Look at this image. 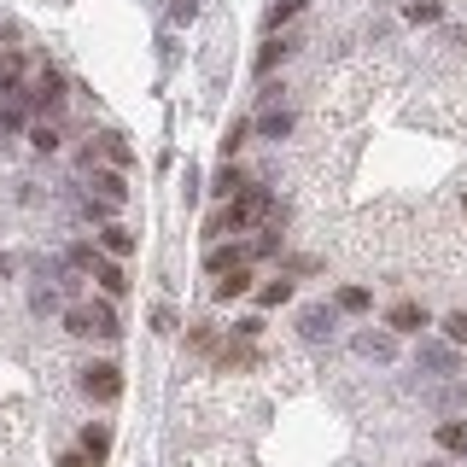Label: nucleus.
Listing matches in <instances>:
<instances>
[{
  "label": "nucleus",
  "mask_w": 467,
  "mask_h": 467,
  "mask_svg": "<svg viewBox=\"0 0 467 467\" xmlns=\"http://www.w3.org/2000/svg\"><path fill=\"white\" fill-rule=\"evenodd\" d=\"M269 216H275L269 187H240V193H234L223 211L204 223V234H211V240H228V234H245L252 223H269Z\"/></svg>",
  "instance_id": "f257e3e1"
},
{
  "label": "nucleus",
  "mask_w": 467,
  "mask_h": 467,
  "mask_svg": "<svg viewBox=\"0 0 467 467\" xmlns=\"http://www.w3.org/2000/svg\"><path fill=\"white\" fill-rule=\"evenodd\" d=\"M65 327L70 333H99V339H117V310H111V304H77V310H65Z\"/></svg>",
  "instance_id": "f03ea898"
},
{
  "label": "nucleus",
  "mask_w": 467,
  "mask_h": 467,
  "mask_svg": "<svg viewBox=\"0 0 467 467\" xmlns=\"http://www.w3.org/2000/svg\"><path fill=\"white\" fill-rule=\"evenodd\" d=\"M24 99H29V106H36V111H58V106H65V77H58V70H36V77H29L24 82Z\"/></svg>",
  "instance_id": "7ed1b4c3"
},
{
  "label": "nucleus",
  "mask_w": 467,
  "mask_h": 467,
  "mask_svg": "<svg viewBox=\"0 0 467 467\" xmlns=\"http://www.w3.org/2000/svg\"><path fill=\"white\" fill-rule=\"evenodd\" d=\"M82 391L94 403H117L123 398V368H117V362H94V368L82 374Z\"/></svg>",
  "instance_id": "20e7f679"
},
{
  "label": "nucleus",
  "mask_w": 467,
  "mask_h": 467,
  "mask_svg": "<svg viewBox=\"0 0 467 467\" xmlns=\"http://www.w3.org/2000/svg\"><path fill=\"white\" fill-rule=\"evenodd\" d=\"M386 327L391 333H420V327H427V310H420L415 298H403V304H391V310H386Z\"/></svg>",
  "instance_id": "39448f33"
},
{
  "label": "nucleus",
  "mask_w": 467,
  "mask_h": 467,
  "mask_svg": "<svg viewBox=\"0 0 467 467\" xmlns=\"http://www.w3.org/2000/svg\"><path fill=\"white\" fill-rule=\"evenodd\" d=\"M24 82H29L24 53H0V94H24Z\"/></svg>",
  "instance_id": "423d86ee"
},
{
  "label": "nucleus",
  "mask_w": 467,
  "mask_h": 467,
  "mask_svg": "<svg viewBox=\"0 0 467 467\" xmlns=\"http://www.w3.org/2000/svg\"><path fill=\"white\" fill-rule=\"evenodd\" d=\"M94 281L106 286V298H123L129 292V275L117 269V257H94Z\"/></svg>",
  "instance_id": "0eeeda50"
},
{
  "label": "nucleus",
  "mask_w": 467,
  "mask_h": 467,
  "mask_svg": "<svg viewBox=\"0 0 467 467\" xmlns=\"http://www.w3.org/2000/svg\"><path fill=\"white\" fill-rule=\"evenodd\" d=\"M99 252H106V257H129V252H135V234H129L123 223H106V228H99Z\"/></svg>",
  "instance_id": "6e6552de"
},
{
  "label": "nucleus",
  "mask_w": 467,
  "mask_h": 467,
  "mask_svg": "<svg viewBox=\"0 0 467 467\" xmlns=\"http://www.w3.org/2000/svg\"><path fill=\"white\" fill-rule=\"evenodd\" d=\"M94 193H99V204H123L129 199L123 170H94Z\"/></svg>",
  "instance_id": "1a4fd4ad"
},
{
  "label": "nucleus",
  "mask_w": 467,
  "mask_h": 467,
  "mask_svg": "<svg viewBox=\"0 0 467 467\" xmlns=\"http://www.w3.org/2000/svg\"><path fill=\"white\" fill-rule=\"evenodd\" d=\"M245 263V245H211V252H204V269L211 275H228V269H240Z\"/></svg>",
  "instance_id": "9d476101"
},
{
  "label": "nucleus",
  "mask_w": 467,
  "mask_h": 467,
  "mask_svg": "<svg viewBox=\"0 0 467 467\" xmlns=\"http://www.w3.org/2000/svg\"><path fill=\"white\" fill-rule=\"evenodd\" d=\"M292 47H298V41H286V36H275V41H269V47H263V53H257V77H269V70H275V65H286V58H292Z\"/></svg>",
  "instance_id": "9b49d317"
},
{
  "label": "nucleus",
  "mask_w": 467,
  "mask_h": 467,
  "mask_svg": "<svg viewBox=\"0 0 467 467\" xmlns=\"http://www.w3.org/2000/svg\"><path fill=\"white\" fill-rule=\"evenodd\" d=\"M82 456L94 462V467L106 462V456H111V427H88V432H82Z\"/></svg>",
  "instance_id": "f8f14e48"
},
{
  "label": "nucleus",
  "mask_w": 467,
  "mask_h": 467,
  "mask_svg": "<svg viewBox=\"0 0 467 467\" xmlns=\"http://www.w3.org/2000/svg\"><path fill=\"white\" fill-rule=\"evenodd\" d=\"M245 292H252V269L240 263V269H228V281L216 286V298H223V304H234V298H245Z\"/></svg>",
  "instance_id": "ddd939ff"
},
{
  "label": "nucleus",
  "mask_w": 467,
  "mask_h": 467,
  "mask_svg": "<svg viewBox=\"0 0 467 467\" xmlns=\"http://www.w3.org/2000/svg\"><path fill=\"white\" fill-rule=\"evenodd\" d=\"M438 450L462 456V450H467V420H444V427H438Z\"/></svg>",
  "instance_id": "4468645a"
},
{
  "label": "nucleus",
  "mask_w": 467,
  "mask_h": 467,
  "mask_svg": "<svg viewBox=\"0 0 467 467\" xmlns=\"http://www.w3.org/2000/svg\"><path fill=\"white\" fill-rule=\"evenodd\" d=\"M99 152L111 158V170H129V164H135V152H129L123 135H99Z\"/></svg>",
  "instance_id": "2eb2a0df"
},
{
  "label": "nucleus",
  "mask_w": 467,
  "mask_h": 467,
  "mask_svg": "<svg viewBox=\"0 0 467 467\" xmlns=\"http://www.w3.org/2000/svg\"><path fill=\"white\" fill-rule=\"evenodd\" d=\"M240 187H245V175L234 170V164H223V170L211 175V193H216V199H234V193H240Z\"/></svg>",
  "instance_id": "dca6fc26"
},
{
  "label": "nucleus",
  "mask_w": 467,
  "mask_h": 467,
  "mask_svg": "<svg viewBox=\"0 0 467 467\" xmlns=\"http://www.w3.org/2000/svg\"><path fill=\"white\" fill-rule=\"evenodd\" d=\"M304 6H310V0H275V6H269V29H281V24H292V18H298Z\"/></svg>",
  "instance_id": "f3484780"
},
{
  "label": "nucleus",
  "mask_w": 467,
  "mask_h": 467,
  "mask_svg": "<svg viewBox=\"0 0 467 467\" xmlns=\"http://www.w3.org/2000/svg\"><path fill=\"white\" fill-rule=\"evenodd\" d=\"M263 135H269V140H281V135H292V111H263Z\"/></svg>",
  "instance_id": "a211bd4d"
},
{
  "label": "nucleus",
  "mask_w": 467,
  "mask_h": 467,
  "mask_svg": "<svg viewBox=\"0 0 467 467\" xmlns=\"http://www.w3.org/2000/svg\"><path fill=\"white\" fill-rule=\"evenodd\" d=\"M339 310L362 316V310H368V286H339Z\"/></svg>",
  "instance_id": "6ab92c4d"
},
{
  "label": "nucleus",
  "mask_w": 467,
  "mask_h": 467,
  "mask_svg": "<svg viewBox=\"0 0 467 467\" xmlns=\"http://www.w3.org/2000/svg\"><path fill=\"white\" fill-rule=\"evenodd\" d=\"M357 345H362V357H379V362L391 357V339H386V333H362Z\"/></svg>",
  "instance_id": "aec40b11"
},
{
  "label": "nucleus",
  "mask_w": 467,
  "mask_h": 467,
  "mask_svg": "<svg viewBox=\"0 0 467 467\" xmlns=\"http://www.w3.org/2000/svg\"><path fill=\"white\" fill-rule=\"evenodd\" d=\"M286 298H292V281H269V286L257 292V304H269V310H275V304H286Z\"/></svg>",
  "instance_id": "412c9836"
},
{
  "label": "nucleus",
  "mask_w": 467,
  "mask_h": 467,
  "mask_svg": "<svg viewBox=\"0 0 467 467\" xmlns=\"http://www.w3.org/2000/svg\"><path fill=\"white\" fill-rule=\"evenodd\" d=\"M444 333H450L456 345H467V310H450V316H444Z\"/></svg>",
  "instance_id": "4be33fe9"
},
{
  "label": "nucleus",
  "mask_w": 467,
  "mask_h": 467,
  "mask_svg": "<svg viewBox=\"0 0 467 467\" xmlns=\"http://www.w3.org/2000/svg\"><path fill=\"white\" fill-rule=\"evenodd\" d=\"M29 140H36L41 152H53V146H58V129L53 123H36V129H29Z\"/></svg>",
  "instance_id": "5701e85b"
},
{
  "label": "nucleus",
  "mask_w": 467,
  "mask_h": 467,
  "mask_svg": "<svg viewBox=\"0 0 467 467\" xmlns=\"http://www.w3.org/2000/svg\"><path fill=\"white\" fill-rule=\"evenodd\" d=\"M438 12H444V6H438V0H415V6H409V18H415V24H432Z\"/></svg>",
  "instance_id": "b1692460"
},
{
  "label": "nucleus",
  "mask_w": 467,
  "mask_h": 467,
  "mask_svg": "<svg viewBox=\"0 0 467 467\" xmlns=\"http://www.w3.org/2000/svg\"><path fill=\"white\" fill-rule=\"evenodd\" d=\"M304 333L321 339V333H327V310H304Z\"/></svg>",
  "instance_id": "393cba45"
},
{
  "label": "nucleus",
  "mask_w": 467,
  "mask_h": 467,
  "mask_svg": "<svg viewBox=\"0 0 467 467\" xmlns=\"http://www.w3.org/2000/svg\"><path fill=\"white\" fill-rule=\"evenodd\" d=\"M240 140H245V123H228V135H223V152L234 158V152H240Z\"/></svg>",
  "instance_id": "a878e982"
},
{
  "label": "nucleus",
  "mask_w": 467,
  "mask_h": 467,
  "mask_svg": "<svg viewBox=\"0 0 467 467\" xmlns=\"http://www.w3.org/2000/svg\"><path fill=\"white\" fill-rule=\"evenodd\" d=\"M94 257H99L94 245H70V263H77V269H94Z\"/></svg>",
  "instance_id": "bb28decb"
},
{
  "label": "nucleus",
  "mask_w": 467,
  "mask_h": 467,
  "mask_svg": "<svg viewBox=\"0 0 467 467\" xmlns=\"http://www.w3.org/2000/svg\"><path fill=\"white\" fill-rule=\"evenodd\" d=\"M427 362H432L438 374H450V368H456V357H450V350H427Z\"/></svg>",
  "instance_id": "cd10ccee"
},
{
  "label": "nucleus",
  "mask_w": 467,
  "mask_h": 467,
  "mask_svg": "<svg viewBox=\"0 0 467 467\" xmlns=\"http://www.w3.org/2000/svg\"><path fill=\"white\" fill-rule=\"evenodd\" d=\"M170 12H175V18H182V24H187V18H193V12H199V6H193V0H170Z\"/></svg>",
  "instance_id": "c85d7f7f"
},
{
  "label": "nucleus",
  "mask_w": 467,
  "mask_h": 467,
  "mask_svg": "<svg viewBox=\"0 0 467 467\" xmlns=\"http://www.w3.org/2000/svg\"><path fill=\"white\" fill-rule=\"evenodd\" d=\"M58 467H94V462H88V456H82V450H70V456H65V462H58Z\"/></svg>",
  "instance_id": "c756f323"
},
{
  "label": "nucleus",
  "mask_w": 467,
  "mask_h": 467,
  "mask_svg": "<svg viewBox=\"0 0 467 467\" xmlns=\"http://www.w3.org/2000/svg\"><path fill=\"white\" fill-rule=\"evenodd\" d=\"M420 467H438V462H420Z\"/></svg>",
  "instance_id": "7c9ffc66"
}]
</instances>
